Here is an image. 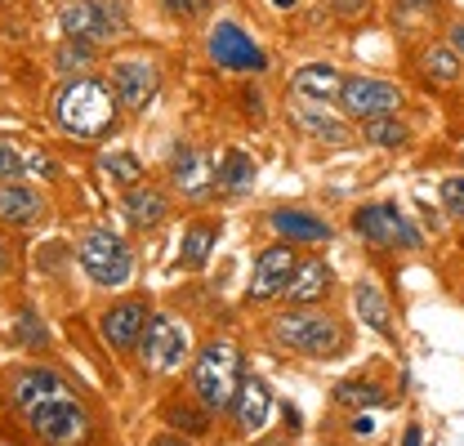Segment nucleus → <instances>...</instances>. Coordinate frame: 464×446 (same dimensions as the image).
<instances>
[{"instance_id": "f257e3e1", "label": "nucleus", "mask_w": 464, "mask_h": 446, "mask_svg": "<svg viewBox=\"0 0 464 446\" xmlns=\"http://www.w3.org/2000/svg\"><path fill=\"white\" fill-rule=\"evenodd\" d=\"M14 406L23 411L27 429L45 446H76L90 433V415H85L81 397L54 371H23L14 380Z\"/></svg>"}, {"instance_id": "f03ea898", "label": "nucleus", "mask_w": 464, "mask_h": 446, "mask_svg": "<svg viewBox=\"0 0 464 446\" xmlns=\"http://www.w3.org/2000/svg\"><path fill=\"white\" fill-rule=\"evenodd\" d=\"M116 116V99L103 81H72L54 99V121L72 139H99Z\"/></svg>"}, {"instance_id": "7ed1b4c3", "label": "nucleus", "mask_w": 464, "mask_h": 446, "mask_svg": "<svg viewBox=\"0 0 464 446\" xmlns=\"http://www.w3.org/2000/svg\"><path fill=\"white\" fill-rule=\"evenodd\" d=\"M241 389V353L232 344H206L192 362V397L206 411H224Z\"/></svg>"}, {"instance_id": "20e7f679", "label": "nucleus", "mask_w": 464, "mask_h": 446, "mask_svg": "<svg viewBox=\"0 0 464 446\" xmlns=\"http://www.w3.org/2000/svg\"><path fill=\"white\" fill-rule=\"evenodd\" d=\"M277 344H286L295 353H308V357H335L340 344H344V331L335 317L326 313H313V308H295V313H282L277 317Z\"/></svg>"}, {"instance_id": "39448f33", "label": "nucleus", "mask_w": 464, "mask_h": 446, "mask_svg": "<svg viewBox=\"0 0 464 446\" xmlns=\"http://www.w3.org/2000/svg\"><path fill=\"white\" fill-rule=\"evenodd\" d=\"M81 268H85V277L99 281V286H125L130 273H134V255H130V246L116 237V232H90L85 241H81Z\"/></svg>"}, {"instance_id": "423d86ee", "label": "nucleus", "mask_w": 464, "mask_h": 446, "mask_svg": "<svg viewBox=\"0 0 464 446\" xmlns=\"http://www.w3.org/2000/svg\"><path fill=\"white\" fill-rule=\"evenodd\" d=\"M63 36L67 41H85V45H108L121 36V5L116 0H76L63 9Z\"/></svg>"}, {"instance_id": "0eeeda50", "label": "nucleus", "mask_w": 464, "mask_h": 446, "mask_svg": "<svg viewBox=\"0 0 464 446\" xmlns=\"http://www.w3.org/2000/svg\"><path fill=\"white\" fill-rule=\"evenodd\" d=\"M353 228L371 246H384V250H411V246H420V228L406 219L398 206H362Z\"/></svg>"}, {"instance_id": "6e6552de", "label": "nucleus", "mask_w": 464, "mask_h": 446, "mask_svg": "<svg viewBox=\"0 0 464 446\" xmlns=\"http://www.w3.org/2000/svg\"><path fill=\"white\" fill-rule=\"evenodd\" d=\"M402 103V90L389 85V81H375V76H348L344 90H340V108L357 121H371V116H389Z\"/></svg>"}, {"instance_id": "1a4fd4ad", "label": "nucleus", "mask_w": 464, "mask_h": 446, "mask_svg": "<svg viewBox=\"0 0 464 446\" xmlns=\"http://www.w3.org/2000/svg\"><path fill=\"white\" fill-rule=\"evenodd\" d=\"M183 331L174 326L170 317H148V331L139 339V357H143V366L148 371H157V375H166L174 371L179 362H183Z\"/></svg>"}, {"instance_id": "9d476101", "label": "nucleus", "mask_w": 464, "mask_h": 446, "mask_svg": "<svg viewBox=\"0 0 464 446\" xmlns=\"http://www.w3.org/2000/svg\"><path fill=\"white\" fill-rule=\"evenodd\" d=\"M210 58L228 72H264V50L237 23H219L210 32Z\"/></svg>"}, {"instance_id": "9b49d317", "label": "nucleus", "mask_w": 464, "mask_h": 446, "mask_svg": "<svg viewBox=\"0 0 464 446\" xmlns=\"http://www.w3.org/2000/svg\"><path fill=\"white\" fill-rule=\"evenodd\" d=\"M112 90H116V103L143 108L157 94V67L143 63V58H121L112 67Z\"/></svg>"}, {"instance_id": "f8f14e48", "label": "nucleus", "mask_w": 464, "mask_h": 446, "mask_svg": "<svg viewBox=\"0 0 464 446\" xmlns=\"http://www.w3.org/2000/svg\"><path fill=\"white\" fill-rule=\"evenodd\" d=\"M290 277H295V250L290 246H273L259 255L255 264V281H250V299H273V295H286Z\"/></svg>"}, {"instance_id": "ddd939ff", "label": "nucleus", "mask_w": 464, "mask_h": 446, "mask_svg": "<svg viewBox=\"0 0 464 446\" xmlns=\"http://www.w3.org/2000/svg\"><path fill=\"white\" fill-rule=\"evenodd\" d=\"M143 331H148V313H143V304H139V299L112 304V308L103 313V334H108V344H112L116 353L139 348Z\"/></svg>"}, {"instance_id": "4468645a", "label": "nucleus", "mask_w": 464, "mask_h": 446, "mask_svg": "<svg viewBox=\"0 0 464 446\" xmlns=\"http://www.w3.org/2000/svg\"><path fill=\"white\" fill-rule=\"evenodd\" d=\"M268 411H273V393L264 380H241V389L232 397V415L246 433H259L268 424Z\"/></svg>"}, {"instance_id": "2eb2a0df", "label": "nucleus", "mask_w": 464, "mask_h": 446, "mask_svg": "<svg viewBox=\"0 0 464 446\" xmlns=\"http://www.w3.org/2000/svg\"><path fill=\"white\" fill-rule=\"evenodd\" d=\"M295 94L299 99H308V103H331V99H340V90H344V76L331 67V63H308V67H299L295 72Z\"/></svg>"}, {"instance_id": "dca6fc26", "label": "nucleus", "mask_w": 464, "mask_h": 446, "mask_svg": "<svg viewBox=\"0 0 464 446\" xmlns=\"http://www.w3.org/2000/svg\"><path fill=\"white\" fill-rule=\"evenodd\" d=\"M41 215H45V201H41V192L23 188L18 179L0 188V223H14V228H32V223L41 219Z\"/></svg>"}, {"instance_id": "f3484780", "label": "nucleus", "mask_w": 464, "mask_h": 446, "mask_svg": "<svg viewBox=\"0 0 464 446\" xmlns=\"http://www.w3.org/2000/svg\"><path fill=\"white\" fill-rule=\"evenodd\" d=\"M290 116H295V125H299L304 134H313V139H322V143H335V148H340V143L353 139V130H348L344 121L331 116V112H322L317 103H313V108H308V103H295Z\"/></svg>"}, {"instance_id": "a211bd4d", "label": "nucleus", "mask_w": 464, "mask_h": 446, "mask_svg": "<svg viewBox=\"0 0 464 446\" xmlns=\"http://www.w3.org/2000/svg\"><path fill=\"white\" fill-rule=\"evenodd\" d=\"M170 174H174V188H183V192H192V197H197V192H201V188L210 183V174H215V170H210V161H206V157H201L197 148L179 143V148H174Z\"/></svg>"}, {"instance_id": "6ab92c4d", "label": "nucleus", "mask_w": 464, "mask_h": 446, "mask_svg": "<svg viewBox=\"0 0 464 446\" xmlns=\"http://www.w3.org/2000/svg\"><path fill=\"white\" fill-rule=\"evenodd\" d=\"M166 197L157 192V188H134V192H125V219H130V228H157V223L166 219Z\"/></svg>"}, {"instance_id": "aec40b11", "label": "nucleus", "mask_w": 464, "mask_h": 446, "mask_svg": "<svg viewBox=\"0 0 464 446\" xmlns=\"http://www.w3.org/2000/svg\"><path fill=\"white\" fill-rule=\"evenodd\" d=\"M353 304H357V317H362L366 326H375L380 334L393 331V313H389V299L380 295V286H375V281H357V290H353Z\"/></svg>"}, {"instance_id": "412c9836", "label": "nucleus", "mask_w": 464, "mask_h": 446, "mask_svg": "<svg viewBox=\"0 0 464 446\" xmlns=\"http://www.w3.org/2000/svg\"><path fill=\"white\" fill-rule=\"evenodd\" d=\"M331 290V268L322 264V259H308L304 268H295V277H290L286 295L295 304H313V299H322Z\"/></svg>"}, {"instance_id": "4be33fe9", "label": "nucleus", "mask_w": 464, "mask_h": 446, "mask_svg": "<svg viewBox=\"0 0 464 446\" xmlns=\"http://www.w3.org/2000/svg\"><path fill=\"white\" fill-rule=\"evenodd\" d=\"M273 228L290 237V241H326L331 237V228L322 219H313V215H304V210H273Z\"/></svg>"}, {"instance_id": "5701e85b", "label": "nucleus", "mask_w": 464, "mask_h": 446, "mask_svg": "<svg viewBox=\"0 0 464 446\" xmlns=\"http://www.w3.org/2000/svg\"><path fill=\"white\" fill-rule=\"evenodd\" d=\"M460 63L464 58L451 50V45H429L424 54H420V67H424V76L433 81V85H456L460 81Z\"/></svg>"}, {"instance_id": "b1692460", "label": "nucleus", "mask_w": 464, "mask_h": 446, "mask_svg": "<svg viewBox=\"0 0 464 446\" xmlns=\"http://www.w3.org/2000/svg\"><path fill=\"white\" fill-rule=\"evenodd\" d=\"M362 139L375 143V148H402L406 139H411V130L389 112V116H371V121L362 125Z\"/></svg>"}, {"instance_id": "393cba45", "label": "nucleus", "mask_w": 464, "mask_h": 446, "mask_svg": "<svg viewBox=\"0 0 464 446\" xmlns=\"http://www.w3.org/2000/svg\"><path fill=\"white\" fill-rule=\"evenodd\" d=\"M219 183H224V192H250L255 188V161L246 157V152H224V166H219Z\"/></svg>"}, {"instance_id": "a878e982", "label": "nucleus", "mask_w": 464, "mask_h": 446, "mask_svg": "<svg viewBox=\"0 0 464 446\" xmlns=\"http://www.w3.org/2000/svg\"><path fill=\"white\" fill-rule=\"evenodd\" d=\"M335 402L340 406H384V389L371 380H344L335 384Z\"/></svg>"}, {"instance_id": "bb28decb", "label": "nucleus", "mask_w": 464, "mask_h": 446, "mask_svg": "<svg viewBox=\"0 0 464 446\" xmlns=\"http://www.w3.org/2000/svg\"><path fill=\"white\" fill-rule=\"evenodd\" d=\"M210 246H215V228L192 223L188 237H183V264H188V268H201V264L210 259Z\"/></svg>"}, {"instance_id": "cd10ccee", "label": "nucleus", "mask_w": 464, "mask_h": 446, "mask_svg": "<svg viewBox=\"0 0 464 446\" xmlns=\"http://www.w3.org/2000/svg\"><path fill=\"white\" fill-rule=\"evenodd\" d=\"M14 339L27 344V348H45V344H50V331L41 326V317H36L32 308H18V313H14Z\"/></svg>"}, {"instance_id": "c85d7f7f", "label": "nucleus", "mask_w": 464, "mask_h": 446, "mask_svg": "<svg viewBox=\"0 0 464 446\" xmlns=\"http://www.w3.org/2000/svg\"><path fill=\"white\" fill-rule=\"evenodd\" d=\"M99 170L112 174L116 183H134V179L143 174V166H139L134 152H103V157H99Z\"/></svg>"}, {"instance_id": "c756f323", "label": "nucleus", "mask_w": 464, "mask_h": 446, "mask_svg": "<svg viewBox=\"0 0 464 446\" xmlns=\"http://www.w3.org/2000/svg\"><path fill=\"white\" fill-rule=\"evenodd\" d=\"M166 420H170L174 429H183V433H206V429H210L206 411H192V406H179V402H170Z\"/></svg>"}, {"instance_id": "7c9ffc66", "label": "nucleus", "mask_w": 464, "mask_h": 446, "mask_svg": "<svg viewBox=\"0 0 464 446\" xmlns=\"http://www.w3.org/2000/svg\"><path fill=\"white\" fill-rule=\"evenodd\" d=\"M23 174H27V157H23L18 148L0 143V179H5V183H14V179H23Z\"/></svg>"}, {"instance_id": "2f4dec72", "label": "nucleus", "mask_w": 464, "mask_h": 446, "mask_svg": "<svg viewBox=\"0 0 464 446\" xmlns=\"http://www.w3.org/2000/svg\"><path fill=\"white\" fill-rule=\"evenodd\" d=\"M90 50H94V45H85V41H67V45L58 50V67H67V72L85 67V63H90Z\"/></svg>"}, {"instance_id": "473e14b6", "label": "nucleus", "mask_w": 464, "mask_h": 446, "mask_svg": "<svg viewBox=\"0 0 464 446\" xmlns=\"http://www.w3.org/2000/svg\"><path fill=\"white\" fill-rule=\"evenodd\" d=\"M442 206H447L451 215H464V174H451V179L442 183Z\"/></svg>"}, {"instance_id": "72a5a7b5", "label": "nucleus", "mask_w": 464, "mask_h": 446, "mask_svg": "<svg viewBox=\"0 0 464 446\" xmlns=\"http://www.w3.org/2000/svg\"><path fill=\"white\" fill-rule=\"evenodd\" d=\"M210 5H215V0H166V9H170L174 18H201Z\"/></svg>"}, {"instance_id": "f704fd0d", "label": "nucleus", "mask_w": 464, "mask_h": 446, "mask_svg": "<svg viewBox=\"0 0 464 446\" xmlns=\"http://www.w3.org/2000/svg\"><path fill=\"white\" fill-rule=\"evenodd\" d=\"M23 157H27V170H32V174H41V179H54V174H58V166L45 157V152H41V148H27Z\"/></svg>"}, {"instance_id": "c9c22d12", "label": "nucleus", "mask_w": 464, "mask_h": 446, "mask_svg": "<svg viewBox=\"0 0 464 446\" xmlns=\"http://www.w3.org/2000/svg\"><path fill=\"white\" fill-rule=\"evenodd\" d=\"M331 5H335V14L357 18V14H366V5H371V0H331Z\"/></svg>"}, {"instance_id": "e433bc0d", "label": "nucleus", "mask_w": 464, "mask_h": 446, "mask_svg": "<svg viewBox=\"0 0 464 446\" xmlns=\"http://www.w3.org/2000/svg\"><path fill=\"white\" fill-rule=\"evenodd\" d=\"M447 45L464 58V23H451V32H447Z\"/></svg>"}, {"instance_id": "4c0bfd02", "label": "nucleus", "mask_w": 464, "mask_h": 446, "mask_svg": "<svg viewBox=\"0 0 464 446\" xmlns=\"http://www.w3.org/2000/svg\"><path fill=\"white\" fill-rule=\"evenodd\" d=\"M371 429H375V424H371V415H357V420H353V433H357V438H366Z\"/></svg>"}, {"instance_id": "58836bf2", "label": "nucleus", "mask_w": 464, "mask_h": 446, "mask_svg": "<svg viewBox=\"0 0 464 446\" xmlns=\"http://www.w3.org/2000/svg\"><path fill=\"white\" fill-rule=\"evenodd\" d=\"M402 446H424V438H420V429H415V424H411V429H406Z\"/></svg>"}, {"instance_id": "ea45409f", "label": "nucleus", "mask_w": 464, "mask_h": 446, "mask_svg": "<svg viewBox=\"0 0 464 446\" xmlns=\"http://www.w3.org/2000/svg\"><path fill=\"white\" fill-rule=\"evenodd\" d=\"M152 446H188V442H179V438H170V433H161V438H152Z\"/></svg>"}, {"instance_id": "a19ab883", "label": "nucleus", "mask_w": 464, "mask_h": 446, "mask_svg": "<svg viewBox=\"0 0 464 446\" xmlns=\"http://www.w3.org/2000/svg\"><path fill=\"white\" fill-rule=\"evenodd\" d=\"M9 273V255H5V246H0V277Z\"/></svg>"}, {"instance_id": "79ce46f5", "label": "nucleus", "mask_w": 464, "mask_h": 446, "mask_svg": "<svg viewBox=\"0 0 464 446\" xmlns=\"http://www.w3.org/2000/svg\"><path fill=\"white\" fill-rule=\"evenodd\" d=\"M411 5H433V0H411Z\"/></svg>"}]
</instances>
